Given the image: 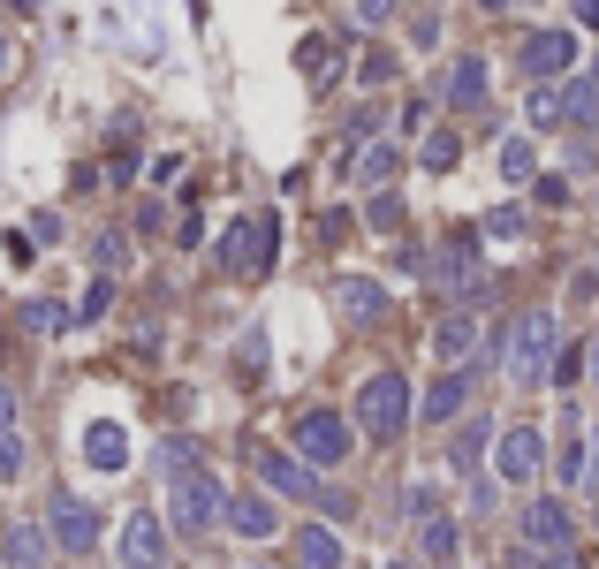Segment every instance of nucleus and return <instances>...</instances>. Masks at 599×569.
<instances>
[{"label": "nucleus", "instance_id": "f257e3e1", "mask_svg": "<svg viewBox=\"0 0 599 569\" xmlns=\"http://www.w3.org/2000/svg\"><path fill=\"white\" fill-rule=\"evenodd\" d=\"M357 433L372 440V448H387V440H402V426H410V380L395 372V365H380L365 388H357V418H349Z\"/></svg>", "mask_w": 599, "mask_h": 569}, {"label": "nucleus", "instance_id": "f03ea898", "mask_svg": "<svg viewBox=\"0 0 599 569\" xmlns=\"http://www.w3.org/2000/svg\"><path fill=\"white\" fill-rule=\"evenodd\" d=\"M220 509H228V493H220V479L206 471V463H174V471H168V525L182 531V539L213 531Z\"/></svg>", "mask_w": 599, "mask_h": 569}, {"label": "nucleus", "instance_id": "7ed1b4c3", "mask_svg": "<svg viewBox=\"0 0 599 569\" xmlns=\"http://www.w3.org/2000/svg\"><path fill=\"white\" fill-rule=\"evenodd\" d=\"M349 448H357V426H349L342 410L311 402V410L297 418V463H303V471H342Z\"/></svg>", "mask_w": 599, "mask_h": 569}, {"label": "nucleus", "instance_id": "20e7f679", "mask_svg": "<svg viewBox=\"0 0 599 569\" xmlns=\"http://www.w3.org/2000/svg\"><path fill=\"white\" fill-rule=\"evenodd\" d=\"M273 251H281V220L273 213H243L228 236H220V266L228 273H273Z\"/></svg>", "mask_w": 599, "mask_h": 569}, {"label": "nucleus", "instance_id": "39448f33", "mask_svg": "<svg viewBox=\"0 0 599 569\" xmlns=\"http://www.w3.org/2000/svg\"><path fill=\"white\" fill-rule=\"evenodd\" d=\"M547 365H555V311H523L509 335V380L516 388H539Z\"/></svg>", "mask_w": 599, "mask_h": 569}, {"label": "nucleus", "instance_id": "423d86ee", "mask_svg": "<svg viewBox=\"0 0 599 569\" xmlns=\"http://www.w3.org/2000/svg\"><path fill=\"white\" fill-rule=\"evenodd\" d=\"M46 539H53L69 562H84L91 547H99V509H91L84 493H69V486H61V493L46 501Z\"/></svg>", "mask_w": 599, "mask_h": 569}, {"label": "nucleus", "instance_id": "0eeeda50", "mask_svg": "<svg viewBox=\"0 0 599 569\" xmlns=\"http://www.w3.org/2000/svg\"><path fill=\"white\" fill-rule=\"evenodd\" d=\"M432 289H440V297H478V289H486V266H478V228H456V236L432 251Z\"/></svg>", "mask_w": 599, "mask_h": 569}, {"label": "nucleus", "instance_id": "6e6552de", "mask_svg": "<svg viewBox=\"0 0 599 569\" xmlns=\"http://www.w3.org/2000/svg\"><path fill=\"white\" fill-rule=\"evenodd\" d=\"M114 562L122 569H168V525L152 509H129L122 531H114Z\"/></svg>", "mask_w": 599, "mask_h": 569}, {"label": "nucleus", "instance_id": "1a4fd4ad", "mask_svg": "<svg viewBox=\"0 0 599 569\" xmlns=\"http://www.w3.org/2000/svg\"><path fill=\"white\" fill-rule=\"evenodd\" d=\"M243 456H251V471H258V486H266V493H289V501H319V479L303 471L297 456H281L273 440H251Z\"/></svg>", "mask_w": 599, "mask_h": 569}, {"label": "nucleus", "instance_id": "9d476101", "mask_svg": "<svg viewBox=\"0 0 599 569\" xmlns=\"http://www.w3.org/2000/svg\"><path fill=\"white\" fill-rule=\"evenodd\" d=\"M539 463H547V433L539 426H509L501 448H493V471L509 486H523V479H539Z\"/></svg>", "mask_w": 599, "mask_h": 569}, {"label": "nucleus", "instance_id": "9b49d317", "mask_svg": "<svg viewBox=\"0 0 599 569\" xmlns=\"http://www.w3.org/2000/svg\"><path fill=\"white\" fill-rule=\"evenodd\" d=\"M410 562H418V569H456V562H463V525H456L448 509L426 517V525H418V555H410Z\"/></svg>", "mask_w": 599, "mask_h": 569}, {"label": "nucleus", "instance_id": "f8f14e48", "mask_svg": "<svg viewBox=\"0 0 599 569\" xmlns=\"http://www.w3.org/2000/svg\"><path fill=\"white\" fill-rule=\"evenodd\" d=\"M220 525L236 531V539H273L281 531V509H273V493H228Z\"/></svg>", "mask_w": 599, "mask_h": 569}, {"label": "nucleus", "instance_id": "ddd939ff", "mask_svg": "<svg viewBox=\"0 0 599 569\" xmlns=\"http://www.w3.org/2000/svg\"><path fill=\"white\" fill-rule=\"evenodd\" d=\"M577 525H569V509H561L555 493H539V501H523V539L516 547H569Z\"/></svg>", "mask_w": 599, "mask_h": 569}, {"label": "nucleus", "instance_id": "4468645a", "mask_svg": "<svg viewBox=\"0 0 599 569\" xmlns=\"http://www.w3.org/2000/svg\"><path fill=\"white\" fill-rule=\"evenodd\" d=\"M335 311H342L349 327H380L387 319V289L380 281H365V273H342V281H335Z\"/></svg>", "mask_w": 599, "mask_h": 569}, {"label": "nucleus", "instance_id": "2eb2a0df", "mask_svg": "<svg viewBox=\"0 0 599 569\" xmlns=\"http://www.w3.org/2000/svg\"><path fill=\"white\" fill-rule=\"evenodd\" d=\"M432 357H440L448 372H463V365L478 357V319L471 311H448V319L432 327Z\"/></svg>", "mask_w": 599, "mask_h": 569}, {"label": "nucleus", "instance_id": "dca6fc26", "mask_svg": "<svg viewBox=\"0 0 599 569\" xmlns=\"http://www.w3.org/2000/svg\"><path fill=\"white\" fill-rule=\"evenodd\" d=\"M463 402H471V365H463V372H440L426 388V402H418V418H426V426H456Z\"/></svg>", "mask_w": 599, "mask_h": 569}, {"label": "nucleus", "instance_id": "f3484780", "mask_svg": "<svg viewBox=\"0 0 599 569\" xmlns=\"http://www.w3.org/2000/svg\"><path fill=\"white\" fill-rule=\"evenodd\" d=\"M569 61H577V39H569V31H531V39H523V77H539V84L561 77Z\"/></svg>", "mask_w": 599, "mask_h": 569}, {"label": "nucleus", "instance_id": "a211bd4d", "mask_svg": "<svg viewBox=\"0 0 599 569\" xmlns=\"http://www.w3.org/2000/svg\"><path fill=\"white\" fill-rule=\"evenodd\" d=\"M486 84H493V69H486V53H463V61L448 69V84H440V99L471 114V107H486Z\"/></svg>", "mask_w": 599, "mask_h": 569}, {"label": "nucleus", "instance_id": "6ab92c4d", "mask_svg": "<svg viewBox=\"0 0 599 569\" xmlns=\"http://www.w3.org/2000/svg\"><path fill=\"white\" fill-rule=\"evenodd\" d=\"M289 555H297V569H342V539H335V525H303L289 539Z\"/></svg>", "mask_w": 599, "mask_h": 569}, {"label": "nucleus", "instance_id": "aec40b11", "mask_svg": "<svg viewBox=\"0 0 599 569\" xmlns=\"http://www.w3.org/2000/svg\"><path fill=\"white\" fill-rule=\"evenodd\" d=\"M297 69H303V77H311V91H327V84H335V77H342V46L327 39V31H311V39L297 46Z\"/></svg>", "mask_w": 599, "mask_h": 569}, {"label": "nucleus", "instance_id": "412c9836", "mask_svg": "<svg viewBox=\"0 0 599 569\" xmlns=\"http://www.w3.org/2000/svg\"><path fill=\"white\" fill-rule=\"evenodd\" d=\"M46 547H53V539H46V525H8V531H0V555H8V569H39Z\"/></svg>", "mask_w": 599, "mask_h": 569}, {"label": "nucleus", "instance_id": "4be33fe9", "mask_svg": "<svg viewBox=\"0 0 599 569\" xmlns=\"http://www.w3.org/2000/svg\"><path fill=\"white\" fill-rule=\"evenodd\" d=\"M84 456H91V471H122V463H129V433L99 418V426L84 433Z\"/></svg>", "mask_w": 599, "mask_h": 569}, {"label": "nucleus", "instance_id": "5701e85b", "mask_svg": "<svg viewBox=\"0 0 599 569\" xmlns=\"http://www.w3.org/2000/svg\"><path fill=\"white\" fill-rule=\"evenodd\" d=\"M16 327L23 335H61V327H77V311L53 305V297H31V305H16Z\"/></svg>", "mask_w": 599, "mask_h": 569}, {"label": "nucleus", "instance_id": "b1692460", "mask_svg": "<svg viewBox=\"0 0 599 569\" xmlns=\"http://www.w3.org/2000/svg\"><path fill=\"white\" fill-rule=\"evenodd\" d=\"M395 168H402V152H395V144H365V152H357V182H365V190H387Z\"/></svg>", "mask_w": 599, "mask_h": 569}, {"label": "nucleus", "instance_id": "393cba45", "mask_svg": "<svg viewBox=\"0 0 599 569\" xmlns=\"http://www.w3.org/2000/svg\"><path fill=\"white\" fill-rule=\"evenodd\" d=\"M486 440H493V426H486V418H463V433H456V448H448V463H456V471H478Z\"/></svg>", "mask_w": 599, "mask_h": 569}, {"label": "nucleus", "instance_id": "a878e982", "mask_svg": "<svg viewBox=\"0 0 599 569\" xmlns=\"http://www.w3.org/2000/svg\"><path fill=\"white\" fill-rule=\"evenodd\" d=\"M456 160H463V137H456V130H432L426 144H418V168H432V176H448Z\"/></svg>", "mask_w": 599, "mask_h": 569}, {"label": "nucleus", "instance_id": "bb28decb", "mask_svg": "<svg viewBox=\"0 0 599 569\" xmlns=\"http://www.w3.org/2000/svg\"><path fill=\"white\" fill-rule=\"evenodd\" d=\"M509 569H585V562H577V547H516Z\"/></svg>", "mask_w": 599, "mask_h": 569}, {"label": "nucleus", "instance_id": "cd10ccee", "mask_svg": "<svg viewBox=\"0 0 599 569\" xmlns=\"http://www.w3.org/2000/svg\"><path fill=\"white\" fill-rule=\"evenodd\" d=\"M501 176H509V182H531V176H539V152H531V137H509V144H501Z\"/></svg>", "mask_w": 599, "mask_h": 569}, {"label": "nucleus", "instance_id": "c85d7f7f", "mask_svg": "<svg viewBox=\"0 0 599 569\" xmlns=\"http://www.w3.org/2000/svg\"><path fill=\"white\" fill-rule=\"evenodd\" d=\"M561 122H599V84L577 77V84L561 91Z\"/></svg>", "mask_w": 599, "mask_h": 569}, {"label": "nucleus", "instance_id": "c756f323", "mask_svg": "<svg viewBox=\"0 0 599 569\" xmlns=\"http://www.w3.org/2000/svg\"><path fill=\"white\" fill-rule=\"evenodd\" d=\"M592 357H585V342H569V350H555V365H547V380L555 388H577V372H585Z\"/></svg>", "mask_w": 599, "mask_h": 569}, {"label": "nucleus", "instance_id": "7c9ffc66", "mask_svg": "<svg viewBox=\"0 0 599 569\" xmlns=\"http://www.w3.org/2000/svg\"><path fill=\"white\" fill-rule=\"evenodd\" d=\"M365 228H380V236H395V228H402V198H395V190H380V198L365 206Z\"/></svg>", "mask_w": 599, "mask_h": 569}, {"label": "nucleus", "instance_id": "2f4dec72", "mask_svg": "<svg viewBox=\"0 0 599 569\" xmlns=\"http://www.w3.org/2000/svg\"><path fill=\"white\" fill-rule=\"evenodd\" d=\"M402 517H410V525L440 517V493H432V486H402Z\"/></svg>", "mask_w": 599, "mask_h": 569}, {"label": "nucleus", "instance_id": "473e14b6", "mask_svg": "<svg viewBox=\"0 0 599 569\" xmlns=\"http://www.w3.org/2000/svg\"><path fill=\"white\" fill-rule=\"evenodd\" d=\"M23 463H31L23 433H0V486H8V479H23Z\"/></svg>", "mask_w": 599, "mask_h": 569}, {"label": "nucleus", "instance_id": "72a5a7b5", "mask_svg": "<svg viewBox=\"0 0 599 569\" xmlns=\"http://www.w3.org/2000/svg\"><path fill=\"white\" fill-rule=\"evenodd\" d=\"M523 114H531L539 130H555V122H561V91H547V84H539V91H531V107H523Z\"/></svg>", "mask_w": 599, "mask_h": 569}, {"label": "nucleus", "instance_id": "f704fd0d", "mask_svg": "<svg viewBox=\"0 0 599 569\" xmlns=\"http://www.w3.org/2000/svg\"><path fill=\"white\" fill-rule=\"evenodd\" d=\"M91 251H99V266H107V273H114V266L129 259V236H122V228H99V243H91Z\"/></svg>", "mask_w": 599, "mask_h": 569}, {"label": "nucleus", "instance_id": "c9c22d12", "mask_svg": "<svg viewBox=\"0 0 599 569\" xmlns=\"http://www.w3.org/2000/svg\"><path fill=\"white\" fill-rule=\"evenodd\" d=\"M107 305H114V273H99V281L84 289V305H77V319H99Z\"/></svg>", "mask_w": 599, "mask_h": 569}, {"label": "nucleus", "instance_id": "e433bc0d", "mask_svg": "<svg viewBox=\"0 0 599 569\" xmlns=\"http://www.w3.org/2000/svg\"><path fill=\"white\" fill-rule=\"evenodd\" d=\"M478 236H493V243H509V236H523V213L516 206H501V213H486V228Z\"/></svg>", "mask_w": 599, "mask_h": 569}, {"label": "nucleus", "instance_id": "4c0bfd02", "mask_svg": "<svg viewBox=\"0 0 599 569\" xmlns=\"http://www.w3.org/2000/svg\"><path fill=\"white\" fill-rule=\"evenodd\" d=\"M174 243H182V251H198V243H206V213H198V206H182V220H174Z\"/></svg>", "mask_w": 599, "mask_h": 569}, {"label": "nucleus", "instance_id": "58836bf2", "mask_svg": "<svg viewBox=\"0 0 599 569\" xmlns=\"http://www.w3.org/2000/svg\"><path fill=\"white\" fill-rule=\"evenodd\" d=\"M357 77H365V84H387V77H395V53H365Z\"/></svg>", "mask_w": 599, "mask_h": 569}, {"label": "nucleus", "instance_id": "ea45409f", "mask_svg": "<svg viewBox=\"0 0 599 569\" xmlns=\"http://www.w3.org/2000/svg\"><path fill=\"white\" fill-rule=\"evenodd\" d=\"M555 471H561V479H569V486L585 479V440H569V448H561V463H555Z\"/></svg>", "mask_w": 599, "mask_h": 569}, {"label": "nucleus", "instance_id": "a19ab883", "mask_svg": "<svg viewBox=\"0 0 599 569\" xmlns=\"http://www.w3.org/2000/svg\"><path fill=\"white\" fill-rule=\"evenodd\" d=\"M0 433H16V380L0 372Z\"/></svg>", "mask_w": 599, "mask_h": 569}, {"label": "nucleus", "instance_id": "79ce46f5", "mask_svg": "<svg viewBox=\"0 0 599 569\" xmlns=\"http://www.w3.org/2000/svg\"><path fill=\"white\" fill-rule=\"evenodd\" d=\"M395 8H402V0H357V23H387Z\"/></svg>", "mask_w": 599, "mask_h": 569}, {"label": "nucleus", "instance_id": "37998d69", "mask_svg": "<svg viewBox=\"0 0 599 569\" xmlns=\"http://www.w3.org/2000/svg\"><path fill=\"white\" fill-rule=\"evenodd\" d=\"M539 206H569V182H561V176H539Z\"/></svg>", "mask_w": 599, "mask_h": 569}, {"label": "nucleus", "instance_id": "c03bdc74", "mask_svg": "<svg viewBox=\"0 0 599 569\" xmlns=\"http://www.w3.org/2000/svg\"><path fill=\"white\" fill-rule=\"evenodd\" d=\"M585 479L599 486V433H592V448H585Z\"/></svg>", "mask_w": 599, "mask_h": 569}, {"label": "nucleus", "instance_id": "a18cd8bd", "mask_svg": "<svg viewBox=\"0 0 599 569\" xmlns=\"http://www.w3.org/2000/svg\"><path fill=\"white\" fill-rule=\"evenodd\" d=\"M577 23H592L599 31V0H577Z\"/></svg>", "mask_w": 599, "mask_h": 569}, {"label": "nucleus", "instance_id": "49530a36", "mask_svg": "<svg viewBox=\"0 0 599 569\" xmlns=\"http://www.w3.org/2000/svg\"><path fill=\"white\" fill-rule=\"evenodd\" d=\"M8 69H16V46H8V31H0V77H8Z\"/></svg>", "mask_w": 599, "mask_h": 569}, {"label": "nucleus", "instance_id": "de8ad7c7", "mask_svg": "<svg viewBox=\"0 0 599 569\" xmlns=\"http://www.w3.org/2000/svg\"><path fill=\"white\" fill-rule=\"evenodd\" d=\"M478 8H486V16H493V8H509V0H478Z\"/></svg>", "mask_w": 599, "mask_h": 569}, {"label": "nucleus", "instance_id": "09e8293b", "mask_svg": "<svg viewBox=\"0 0 599 569\" xmlns=\"http://www.w3.org/2000/svg\"><path fill=\"white\" fill-rule=\"evenodd\" d=\"M592 380H599V342H592Z\"/></svg>", "mask_w": 599, "mask_h": 569}, {"label": "nucleus", "instance_id": "8fccbe9b", "mask_svg": "<svg viewBox=\"0 0 599 569\" xmlns=\"http://www.w3.org/2000/svg\"><path fill=\"white\" fill-rule=\"evenodd\" d=\"M592 84H599V53H592Z\"/></svg>", "mask_w": 599, "mask_h": 569}, {"label": "nucleus", "instance_id": "3c124183", "mask_svg": "<svg viewBox=\"0 0 599 569\" xmlns=\"http://www.w3.org/2000/svg\"><path fill=\"white\" fill-rule=\"evenodd\" d=\"M387 569H418V562H387Z\"/></svg>", "mask_w": 599, "mask_h": 569}, {"label": "nucleus", "instance_id": "603ef678", "mask_svg": "<svg viewBox=\"0 0 599 569\" xmlns=\"http://www.w3.org/2000/svg\"><path fill=\"white\" fill-rule=\"evenodd\" d=\"M592 525H599V509H592Z\"/></svg>", "mask_w": 599, "mask_h": 569}, {"label": "nucleus", "instance_id": "864d4df0", "mask_svg": "<svg viewBox=\"0 0 599 569\" xmlns=\"http://www.w3.org/2000/svg\"><path fill=\"white\" fill-rule=\"evenodd\" d=\"M251 569H258V562H251Z\"/></svg>", "mask_w": 599, "mask_h": 569}]
</instances>
